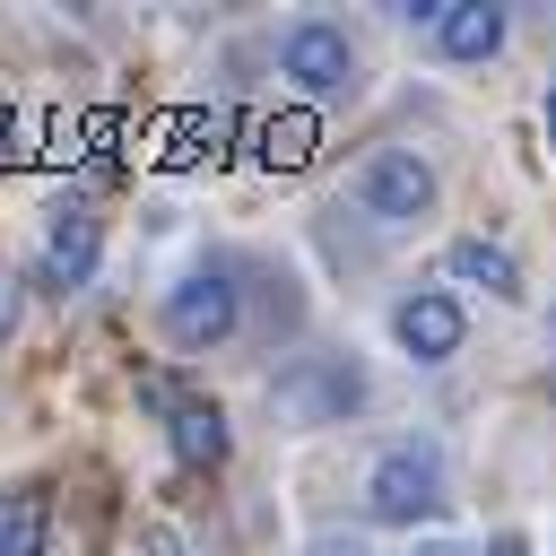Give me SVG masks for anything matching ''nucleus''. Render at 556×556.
Here are the masks:
<instances>
[{"mask_svg":"<svg viewBox=\"0 0 556 556\" xmlns=\"http://www.w3.org/2000/svg\"><path fill=\"white\" fill-rule=\"evenodd\" d=\"M269 408H278V426H339L348 408H365V365L339 348L295 356L287 374H269Z\"/></svg>","mask_w":556,"mask_h":556,"instance_id":"obj_1","label":"nucleus"},{"mask_svg":"<svg viewBox=\"0 0 556 556\" xmlns=\"http://www.w3.org/2000/svg\"><path fill=\"white\" fill-rule=\"evenodd\" d=\"M443 495H452V478H443V452H434V443H391V452H374V469H365V513H374V521L417 530V521L443 513Z\"/></svg>","mask_w":556,"mask_h":556,"instance_id":"obj_2","label":"nucleus"},{"mask_svg":"<svg viewBox=\"0 0 556 556\" xmlns=\"http://www.w3.org/2000/svg\"><path fill=\"white\" fill-rule=\"evenodd\" d=\"M348 191H356V208H365L374 226H417V217L434 208V165H426L417 148H374Z\"/></svg>","mask_w":556,"mask_h":556,"instance_id":"obj_3","label":"nucleus"},{"mask_svg":"<svg viewBox=\"0 0 556 556\" xmlns=\"http://www.w3.org/2000/svg\"><path fill=\"white\" fill-rule=\"evenodd\" d=\"M278 78H287L295 96H339V87H356V43H348V26H339V17H295V26L278 35Z\"/></svg>","mask_w":556,"mask_h":556,"instance_id":"obj_4","label":"nucleus"},{"mask_svg":"<svg viewBox=\"0 0 556 556\" xmlns=\"http://www.w3.org/2000/svg\"><path fill=\"white\" fill-rule=\"evenodd\" d=\"M235 321H243V304H235V278L226 269H182L174 287H165V339L174 348H226L235 339Z\"/></svg>","mask_w":556,"mask_h":556,"instance_id":"obj_5","label":"nucleus"},{"mask_svg":"<svg viewBox=\"0 0 556 556\" xmlns=\"http://www.w3.org/2000/svg\"><path fill=\"white\" fill-rule=\"evenodd\" d=\"M391 330H400V348H408L417 365H443V356L460 348V330H469V321H460V304H452L443 287H417V295L391 313Z\"/></svg>","mask_w":556,"mask_h":556,"instance_id":"obj_6","label":"nucleus"},{"mask_svg":"<svg viewBox=\"0 0 556 556\" xmlns=\"http://www.w3.org/2000/svg\"><path fill=\"white\" fill-rule=\"evenodd\" d=\"M434 43H443V61H495V52H504V9H486V0H443Z\"/></svg>","mask_w":556,"mask_h":556,"instance_id":"obj_7","label":"nucleus"},{"mask_svg":"<svg viewBox=\"0 0 556 556\" xmlns=\"http://www.w3.org/2000/svg\"><path fill=\"white\" fill-rule=\"evenodd\" d=\"M43 278H52V287H87V278H96V217H87V208H61V217H52Z\"/></svg>","mask_w":556,"mask_h":556,"instance_id":"obj_8","label":"nucleus"},{"mask_svg":"<svg viewBox=\"0 0 556 556\" xmlns=\"http://www.w3.org/2000/svg\"><path fill=\"white\" fill-rule=\"evenodd\" d=\"M165 434H174V460H182V469H217V460H226V417H217L208 400H174V408H165Z\"/></svg>","mask_w":556,"mask_h":556,"instance_id":"obj_9","label":"nucleus"},{"mask_svg":"<svg viewBox=\"0 0 556 556\" xmlns=\"http://www.w3.org/2000/svg\"><path fill=\"white\" fill-rule=\"evenodd\" d=\"M443 269H452L460 287H486V295H521V269H513V252H504V243H486V235H460V243L443 252Z\"/></svg>","mask_w":556,"mask_h":556,"instance_id":"obj_10","label":"nucleus"},{"mask_svg":"<svg viewBox=\"0 0 556 556\" xmlns=\"http://www.w3.org/2000/svg\"><path fill=\"white\" fill-rule=\"evenodd\" d=\"M43 521H52L43 486H17L9 495V521H0V556H43Z\"/></svg>","mask_w":556,"mask_h":556,"instance_id":"obj_11","label":"nucleus"},{"mask_svg":"<svg viewBox=\"0 0 556 556\" xmlns=\"http://www.w3.org/2000/svg\"><path fill=\"white\" fill-rule=\"evenodd\" d=\"M304 139H313L304 122H278V130H269V156H278V165H304V156H313Z\"/></svg>","mask_w":556,"mask_h":556,"instance_id":"obj_12","label":"nucleus"},{"mask_svg":"<svg viewBox=\"0 0 556 556\" xmlns=\"http://www.w3.org/2000/svg\"><path fill=\"white\" fill-rule=\"evenodd\" d=\"M148 556H182V539L174 530H148Z\"/></svg>","mask_w":556,"mask_h":556,"instance_id":"obj_13","label":"nucleus"},{"mask_svg":"<svg viewBox=\"0 0 556 556\" xmlns=\"http://www.w3.org/2000/svg\"><path fill=\"white\" fill-rule=\"evenodd\" d=\"M408 556H460V547H443V539H426V547H408Z\"/></svg>","mask_w":556,"mask_h":556,"instance_id":"obj_14","label":"nucleus"},{"mask_svg":"<svg viewBox=\"0 0 556 556\" xmlns=\"http://www.w3.org/2000/svg\"><path fill=\"white\" fill-rule=\"evenodd\" d=\"M547 139H556V78H547Z\"/></svg>","mask_w":556,"mask_h":556,"instance_id":"obj_15","label":"nucleus"},{"mask_svg":"<svg viewBox=\"0 0 556 556\" xmlns=\"http://www.w3.org/2000/svg\"><path fill=\"white\" fill-rule=\"evenodd\" d=\"M495 556H521V539H495Z\"/></svg>","mask_w":556,"mask_h":556,"instance_id":"obj_16","label":"nucleus"},{"mask_svg":"<svg viewBox=\"0 0 556 556\" xmlns=\"http://www.w3.org/2000/svg\"><path fill=\"white\" fill-rule=\"evenodd\" d=\"M0 330H9V278H0Z\"/></svg>","mask_w":556,"mask_h":556,"instance_id":"obj_17","label":"nucleus"}]
</instances>
